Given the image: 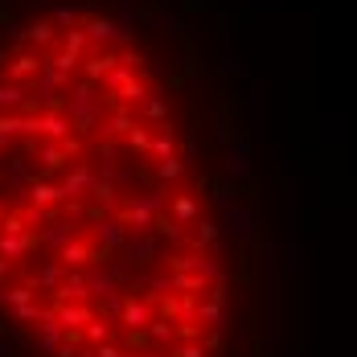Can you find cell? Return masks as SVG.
Returning a JSON list of instances; mask_svg holds the SVG:
<instances>
[{
	"instance_id": "17",
	"label": "cell",
	"mask_w": 357,
	"mask_h": 357,
	"mask_svg": "<svg viewBox=\"0 0 357 357\" xmlns=\"http://www.w3.org/2000/svg\"><path fill=\"white\" fill-rule=\"evenodd\" d=\"M148 337H152V341H160V345H173V337H177V333H173L169 324L152 321V324H148Z\"/></svg>"
},
{
	"instance_id": "7",
	"label": "cell",
	"mask_w": 357,
	"mask_h": 357,
	"mask_svg": "<svg viewBox=\"0 0 357 357\" xmlns=\"http://www.w3.org/2000/svg\"><path fill=\"white\" fill-rule=\"evenodd\" d=\"M119 259H128V263H152V259H156V243H152V238L123 243V247H119Z\"/></svg>"
},
{
	"instance_id": "3",
	"label": "cell",
	"mask_w": 357,
	"mask_h": 357,
	"mask_svg": "<svg viewBox=\"0 0 357 357\" xmlns=\"http://www.w3.org/2000/svg\"><path fill=\"white\" fill-rule=\"evenodd\" d=\"M62 280H66V271H62L58 259H54V263H41L37 271H29V287H33V291H58Z\"/></svg>"
},
{
	"instance_id": "18",
	"label": "cell",
	"mask_w": 357,
	"mask_h": 357,
	"mask_svg": "<svg viewBox=\"0 0 357 357\" xmlns=\"http://www.w3.org/2000/svg\"><path fill=\"white\" fill-rule=\"evenodd\" d=\"M218 238V226L214 222H197V238H193V247H210Z\"/></svg>"
},
{
	"instance_id": "10",
	"label": "cell",
	"mask_w": 357,
	"mask_h": 357,
	"mask_svg": "<svg viewBox=\"0 0 357 357\" xmlns=\"http://www.w3.org/2000/svg\"><path fill=\"white\" fill-rule=\"evenodd\" d=\"M86 189H95V173L82 165V169H74L70 177H66V185H62V193L66 197H78V193H86Z\"/></svg>"
},
{
	"instance_id": "24",
	"label": "cell",
	"mask_w": 357,
	"mask_h": 357,
	"mask_svg": "<svg viewBox=\"0 0 357 357\" xmlns=\"http://www.w3.org/2000/svg\"><path fill=\"white\" fill-rule=\"evenodd\" d=\"M173 357H206V349H202V345H177Z\"/></svg>"
},
{
	"instance_id": "13",
	"label": "cell",
	"mask_w": 357,
	"mask_h": 357,
	"mask_svg": "<svg viewBox=\"0 0 357 357\" xmlns=\"http://www.w3.org/2000/svg\"><path fill=\"white\" fill-rule=\"evenodd\" d=\"M82 337H86L91 345H107V341H111V324H107V321H99V317H95V321H91V324H86V328H82Z\"/></svg>"
},
{
	"instance_id": "20",
	"label": "cell",
	"mask_w": 357,
	"mask_h": 357,
	"mask_svg": "<svg viewBox=\"0 0 357 357\" xmlns=\"http://www.w3.org/2000/svg\"><path fill=\"white\" fill-rule=\"evenodd\" d=\"M86 33L95 37V41H107V37H115V25L99 17V21H91V25H86Z\"/></svg>"
},
{
	"instance_id": "25",
	"label": "cell",
	"mask_w": 357,
	"mask_h": 357,
	"mask_svg": "<svg viewBox=\"0 0 357 357\" xmlns=\"http://www.w3.org/2000/svg\"><path fill=\"white\" fill-rule=\"evenodd\" d=\"M222 345H226V341H222V333H210L202 349H206V354H222Z\"/></svg>"
},
{
	"instance_id": "27",
	"label": "cell",
	"mask_w": 357,
	"mask_h": 357,
	"mask_svg": "<svg viewBox=\"0 0 357 357\" xmlns=\"http://www.w3.org/2000/svg\"><path fill=\"white\" fill-rule=\"evenodd\" d=\"M37 345H41V354H58L62 341H58V337H37Z\"/></svg>"
},
{
	"instance_id": "1",
	"label": "cell",
	"mask_w": 357,
	"mask_h": 357,
	"mask_svg": "<svg viewBox=\"0 0 357 357\" xmlns=\"http://www.w3.org/2000/svg\"><path fill=\"white\" fill-rule=\"evenodd\" d=\"M95 243H99V250H119L123 243H128L123 222H119V218H103V222L95 226Z\"/></svg>"
},
{
	"instance_id": "15",
	"label": "cell",
	"mask_w": 357,
	"mask_h": 357,
	"mask_svg": "<svg viewBox=\"0 0 357 357\" xmlns=\"http://www.w3.org/2000/svg\"><path fill=\"white\" fill-rule=\"evenodd\" d=\"M29 37H33L37 45H50V41L58 37V25H54V21H37L33 29H29Z\"/></svg>"
},
{
	"instance_id": "9",
	"label": "cell",
	"mask_w": 357,
	"mask_h": 357,
	"mask_svg": "<svg viewBox=\"0 0 357 357\" xmlns=\"http://www.w3.org/2000/svg\"><path fill=\"white\" fill-rule=\"evenodd\" d=\"M41 238H45V247L62 250V247H66V243H74V226H70V222H50Z\"/></svg>"
},
{
	"instance_id": "11",
	"label": "cell",
	"mask_w": 357,
	"mask_h": 357,
	"mask_svg": "<svg viewBox=\"0 0 357 357\" xmlns=\"http://www.w3.org/2000/svg\"><path fill=\"white\" fill-rule=\"evenodd\" d=\"M37 337H58V341H66V328L58 324V312L54 308H41V317H37Z\"/></svg>"
},
{
	"instance_id": "2",
	"label": "cell",
	"mask_w": 357,
	"mask_h": 357,
	"mask_svg": "<svg viewBox=\"0 0 357 357\" xmlns=\"http://www.w3.org/2000/svg\"><path fill=\"white\" fill-rule=\"evenodd\" d=\"M119 324L128 328V333H140L152 324V308L144 304V300H123V308H119Z\"/></svg>"
},
{
	"instance_id": "8",
	"label": "cell",
	"mask_w": 357,
	"mask_h": 357,
	"mask_svg": "<svg viewBox=\"0 0 357 357\" xmlns=\"http://www.w3.org/2000/svg\"><path fill=\"white\" fill-rule=\"evenodd\" d=\"M29 250H33V238L29 234H0V255L4 259H21Z\"/></svg>"
},
{
	"instance_id": "23",
	"label": "cell",
	"mask_w": 357,
	"mask_h": 357,
	"mask_svg": "<svg viewBox=\"0 0 357 357\" xmlns=\"http://www.w3.org/2000/svg\"><path fill=\"white\" fill-rule=\"evenodd\" d=\"M21 99H25V95H21L17 86H0V107H17Z\"/></svg>"
},
{
	"instance_id": "16",
	"label": "cell",
	"mask_w": 357,
	"mask_h": 357,
	"mask_svg": "<svg viewBox=\"0 0 357 357\" xmlns=\"http://www.w3.org/2000/svg\"><path fill=\"white\" fill-rule=\"evenodd\" d=\"M41 70V62H37V58H29V54H25V58H17V62H13V78H29V74H37Z\"/></svg>"
},
{
	"instance_id": "26",
	"label": "cell",
	"mask_w": 357,
	"mask_h": 357,
	"mask_svg": "<svg viewBox=\"0 0 357 357\" xmlns=\"http://www.w3.org/2000/svg\"><path fill=\"white\" fill-rule=\"evenodd\" d=\"M95 357H136V354H123L115 345H95Z\"/></svg>"
},
{
	"instance_id": "5",
	"label": "cell",
	"mask_w": 357,
	"mask_h": 357,
	"mask_svg": "<svg viewBox=\"0 0 357 357\" xmlns=\"http://www.w3.org/2000/svg\"><path fill=\"white\" fill-rule=\"evenodd\" d=\"M95 255H99V250H91V243H66V247L58 250L62 267H91Z\"/></svg>"
},
{
	"instance_id": "28",
	"label": "cell",
	"mask_w": 357,
	"mask_h": 357,
	"mask_svg": "<svg viewBox=\"0 0 357 357\" xmlns=\"http://www.w3.org/2000/svg\"><path fill=\"white\" fill-rule=\"evenodd\" d=\"M0 357H13V345H8L4 337H0Z\"/></svg>"
},
{
	"instance_id": "6",
	"label": "cell",
	"mask_w": 357,
	"mask_h": 357,
	"mask_svg": "<svg viewBox=\"0 0 357 357\" xmlns=\"http://www.w3.org/2000/svg\"><path fill=\"white\" fill-rule=\"evenodd\" d=\"M66 202V193H62V185H33V193H29V206L37 210H50V206H62Z\"/></svg>"
},
{
	"instance_id": "4",
	"label": "cell",
	"mask_w": 357,
	"mask_h": 357,
	"mask_svg": "<svg viewBox=\"0 0 357 357\" xmlns=\"http://www.w3.org/2000/svg\"><path fill=\"white\" fill-rule=\"evenodd\" d=\"M54 312H58V324L62 328H86V324L95 321V308L91 304H54Z\"/></svg>"
},
{
	"instance_id": "21",
	"label": "cell",
	"mask_w": 357,
	"mask_h": 357,
	"mask_svg": "<svg viewBox=\"0 0 357 357\" xmlns=\"http://www.w3.org/2000/svg\"><path fill=\"white\" fill-rule=\"evenodd\" d=\"M173 210H177L181 222H189V218H197V202H193V197H177V202H173Z\"/></svg>"
},
{
	"instance_id": "29",
	"label": "cell",
	"mask_w": 357,
	"mask_h": 357,
	"mask_svg": "<svg viewBox=\"0 0 357 357\" xmlns=\"http://www.w3.org/2000/svg\"><path fill=\"white\" fill-rule=\"evenodd\" d=\"M58 357H78V354H74L70 345H58Z\"/></svg>"
},
{
	"instance_id": "19",
	"label": "cell",
	"mask_w": 357,
	"mask_h": 357,
	"mask_svg": "<svg viewBox=\"0 0 357 357\" xmlns=\"http://www.w3.org/2000/svg\"><path fill=\"white\" fill-rule=\"evenodd\" d=\"M37 317H41V308H37V300H33V304H21V308H13V321H17V324H33Z\"/></svg>"
},
{
	"instance_id": "22",
	"label": "cell",
	"mask_w": 357,
	"mask_h": 357,
	"mask_svg": "<svg viewBox=\"0 0 357 357\" xmlns=\"http://www.w3.org/2000/svg\"><path fill=\"white\" fill-rule=\"evenodd\" d=\"M169 280H165V275H152V280H148V300H160V296H165V291H169Z\"/></svg>"
},
{
	"instance_id": "14",
	"label": "cell",
	"mask_w": 357,
	"mask_h": 357,
	"mask_svg": "<svg viewBox=\"0 0 357 357\" xmlns=\"http://www.w3.org/2000/svg\"><path fill=\"white\" fill-rule=\"evenodd\" d=\"M41 165L54 173V169H62V165H66V152H62L58 144H45V148H41Z\"/></svg>"
},
{
	"instance_id": "12",
	"label": "cell",
	"mask_w": 357,
	"mask_h": 357,
	"mask_svg": "<svg viewBox=\"0 0 357 357\" xmlns=\"http://www.w3.org/2000/svg\"><path fill=\"white\" fill-rule=\"evenodd\" d=\"M0 304L13 312V308H21V304H33V287L25 284V287H4L0 291Z\"/></svg>"
}]
</instances>
